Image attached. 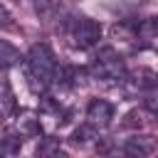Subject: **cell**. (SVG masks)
Here are the masks:
<instances>
[{"instance_id":"6da1fadb","label":"cell","mask_w":158,"mask_h":158,"mask_svg":"<svg viewBox=\"0 0 158 158\" xmlns=\"http://www.w3.org/2000/svg\"><path fill=\"white\" fill-rule=\"evenodd\" d=\"M25 67H27V77L37 91H44L57 77V62L47 44H35L25 59Z\"/></svg>"},{"instance_id":"7a4b0ae2","label":"cell","mask_w":158,"mask_h":158,"mask_svg":"<svg viewBox=\"0 0 158 158\" xmlns=\"http://www.w3.org/2000/svg\"><path fill=\"white\" fill-rule=\"evenodd\" d=\"M94 74L99 79H106V81H121L126 77V67H123V59L118 57V52L114 47H104L99 49L96 59H94Z\"/></svg>"},{"instance_id":"3957f363","label":"cell","mask_w":158,"mask_h":158,"mask_svg":"<svg viewBox=\"0 0 158 158\" xmlns=\"http://www.w3.org/2000/svg\"><path fill=\"white\" fill-rule=\"evenodd\" d=\"M72 40H74V44H77V47H81V49L94 47V44L101 40V25H99L96 20L81 17V20H77V25H74Z\"/></svg>"},{"instance_id":"277c9868","label":"cell","mask_w":158,"mask_h":158,"mask_svg":"<svg viewBox=\"0 0 158 158\" xmlns=\"http://www.w3.org/2000/svg\"><path fill=\"white\" fill-rule=\"evenodd\" d=\"M111 118H114V106L109 101H104V99H91L89 101V106H86V123L94 131L106 128L111 123Z\"/></svg>"},{"instance_id":"5b68a950","label":"cell","mask_w":158,"mask_h":158,"mask_svg":"<svg viewBox=\"0 0 158 158\" xmlns=\"http://www.w3.org/2000/svg\"><path fill=\"white\" fill-rule=\"evenodd\" d=\"M158 148V141L153 136H133L123 143V151L128 156H151Z\"/></svg>"},{"instance_id":"8992f818","label":"cell","mask_w":158,"mask_h":158,"mask_svg":"<svg viewBox=\"0 0 158 158\" xmlns=\"http://www.w3.org/2000/svg\"><path fill=\"white\" fill-rule=\"evenodd\" d=\"M20 52L10 44V42H5V40H0V69H10V67H15V64H20Z\"/></svg>"},{"instance_id":"52a82bcc","label":"cell","mask_w":158,"mask_h":158,"mask_svg":"<svg viewBox=\"0 0 158 158\" xmlns=\"http://www.w3.org/2000/svg\"><path fill=\"white\" fill-rule=\"evenodd\" d=\"M133 84L138 86V89H153V86H158V74L156 72H151V69H138V72H133Z\"/></svg>"},{"instance_id":"ba28073f","label":"cell","mask_w":158,"mask_h":158,"mask_svg":"<svg viewBox=\"0 0 158 158\" xmlns=\"http://www.w3.org/2000/svg\"><path fill=\"white\" fill-rule=\"evenodd\" d=\"M20 133H40V118H35L32 114H22V118L17 121Z\"/></svg>"},{"instance_id":"9c48e42d","label":"cell","mask_w":158,"mask_h":158,"mask_svg":"<svg viewBox=\"0 0 158 158\" xmlns=\"http://www.w3.org/2000/svg\"><path fill=\"white\" fill-rule=\"evenodd\" d=\"M143 104H146V109H148V111L158 114V86H153V89H148V91H146Z\"/></svg>"},{"instance_id":"30bf717a","label":"cell","mask_w":158,"mask_h":158,"mask_svg":"<svg viewBox=\"0 0 158 158\" xmlns=\"http://www.w3.org/2000/svg\"><path fill=\"white\" fill-rule=\"evenodd\" d=\"M10 22H12V15H10L7 7L0 2V27H10Z\"/></svg>"},{"instance_id":"8fae6325","label":"cell","mask_w":158,"mask_h":158,"mask_svg":"<svg viewBox=\"0 0 158 158\" xmlns=\"http://www.w3.org/2000/svg\"><path fill=\"white\" fill-rule=\"evenodd\" d=\"M35 5H37V10L47 12L49 7H54V0H35Z\"/></svg>"}]
</instances>
